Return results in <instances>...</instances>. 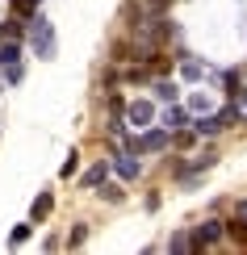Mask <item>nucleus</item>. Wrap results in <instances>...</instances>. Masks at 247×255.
<instances>
[{"label": "nucleus", "instance_id": "f257e3e1", "mask_svg": "<svg viewBox=\"0 0 247 255\" xmlns=\"http://www.w3.org/2000/svg\"><path fill=\"white\" fill-rule=\"evenodd\" d=\"M222 235H227V222H218V218L201 222V226L193 230V251H210L214 243H222Z\"/></svg>", "mask_w": 247, "mask_h": 255}, {"label": "nucleus", "instance_id": "f03ea898", "mask_svg": "<svg viewBox=\"0 0 247 255\" xmlns=\"http://www.w3.org/2000/svg\"><path fill=\"white\" fill-rule=\"evenodd\" d=\"M34 46L42 59L55 55V29H50V21H34Z\"/></svg>", "mask_w": 247, "mask_h": 255}, {"label": "nucleus", "instance_id": "7ed1b4c3", "mask_svg": "<svg viewBox=\"0 0 247 255\" xmlns=\"http://www.w3.org/2000/svg\"><path fill=\"white\" fill-rule=\"evenodd\" d=\"M168 146V130H143L134 138V151H164Z\"/></svg>", "mask_w": 247, "mask_h": 255}, {"label": "nucleus", "instance_id": "20e7f679", "mask_svg": "<svg viewBox=\"0 0 247 255\" xmlns=\"http://www.w3.org/2000/svg\"><path fill=\"white\" fill-rule=\"evenodd\" d=\"M126 118H130V126H138V130H143V126H151L155 109H151L147 101H134V105H126Z\"/></svg>", "mask_w": 247, "mask_h": 255}, {"label": "nucleus", "instance_id": "39448f33", "mask_svg": "<svg viewBox=\"0 0 247 255\" xmlns=\"http://www.w3.org/2000/svg\"><path fill=\"white\" fill-rule=\"evenodd\" d=\"M113 167H117V176H122V180H138V172H143V167H138V159H134L130 151L117 155V159H113Z\"/></svg>", "mask_w": 247, "mask_h": 255}, {"label": "nucleus", "instance_id": "423d86ee", "mask_svg": "<svg viewBox=\"0 0 247 255\" xmlns=\"http://www.w3.org/2000/svg\"><path fill=\"white\" fill-rule=\"evenodd\" d=\"M180 126H193V122H189L185 109H176V105H172V109L164 113V130H180Z\"/></svg>", "mask_w": 247, "mask_h": 255}, {"label": "nucleus", "instance_id": "0eeeda50", "mask_svg": "<svg viewBox=\"0 0 247 255\" xmlns=\"http://www.w3.org/2000/svg\"><path fill=\"white\" fill-rule=\"evenodd\" d=\"M109 176V163H96V167H88L84 172V188H101V180Z\"/></svg>", "mask_w": 247, "mask_h": 255}, {"label": "nucleus", "instance_id": "6e6552de", "mask_svg": "<svg viewBox=\"0 0 247 255\" xmlns=\"http://www.w3.org/2000/svg\"><path fill=\"white\" fill-rule=\"evenodd\" d=\"M21 63V46L17 42H4V50H0V67H17Z\"/></svg>", "mask_w": 247, "mask_h": 255}, {"label": "nucleus", "instance_id": "1a4fd4ad", "mask_svg": "<svg viewBox=\"0 0 247 255\" xmlns=\"http://www.w3.org/2000/svg\"><path fill=\"white\" fill-rule=\"evenodd\" d=\"M50 205H55V201H50V193H42V197L34 201V209H29V214H34V222H38V218H46V214H50Z\"/></svg>", "mask_w": 247, "mask_h": 255}, {"label": "nucleus", "instance_id": "9d476101", "mask_svg": "<svg viewBox=\"0 0 247 255\" xmlns=\"http://www.w3.org/2000/svg\"><path fill=\"white\" fill-rule=\"evenodd\" d=\"M21 34H25V25H21V21H8V25H4V29H0V42H8V38H13V42H17Z\"/></svg>", "mask_w": 247, "mask_h": 255}, {"label": "nucleus", "instance_id": "9b49d317", "mask_svg": "<svg viewBox=\"0 0 247 255\" xmlns=\"http://www.w3.org/2000/svg\"><path fill=\"white\" fill-rule=\"evenodd\" d=\"M168 251H193V239H189V235H172Z\"/></svg>", "mask_w": 247, "mask_h": 255}, {"label": "nucleus", "instance_id": "f8f14e48", "mask_svg": "<svg viewBox=\"0 0 247 255\" xmlns=\"http://www.w3.org/2000/svg\"><path fill=\"white\" fill-rule=\"evenodd\" d=\"M84 239H88V230H84V222H76V230H71V239H67V247H80Z\"/></svg>", "mask_w": 247, "mask_h": 255}, {"label": "nucleus", "instance_id": "ddd939ff", "mask_svg": "<svg viewBox=\"0 0 247 255\" xmlns=\"http://www.w3.org/2000/svg\"><path fill=\"white\" fill-rule=\"evenodd\" d=\"M13 8L25 17V13H34V8H38V0H13Z\"/></svg>", "mask_w": 247, "mask_h": 255}, {"label": "nucleus", "instance_id": "4468645a", "mask_svg": "<svg viewBox=\"0 0 247 255\" xmlns=\"http://www.w3.org/2000/svg\"><path fill=\"white\" fill-rule=\"evenodd\" d=\"M155 92H159V101H176V88H172V84H159Z\"/></svg>", "mask_w": 247, "mask_h": 255}, {"label": "nucleus", "instance_id": "2eb2a0df", "mask_svg": "<svg viewBox=\"0 0 247 255\" xmlns=\"http://www.w3.org/2000/svg\"><path fill=\"white\" fill-rule=\"evenodd\" d=\"M101 197H105V201H122V188L109 184V188H101Z\"/></svg>", "mask_w": 247, "mask_h": 255}, {"label": "nucleus", "instance_id": "dca6fc26", "mask_svg": "<svg viewBox=\"0 0 247 255\" xmlns=\"http://www.w3.org/2000/svg\"><path fill=\"white\" fill-rule=\"evenodd\" d=\"M147 4H151V8H155V13H164V8L172 4V0H147Z\"/></svg>", "mask_w": 247, "mask_h": 255}]
</instances>
